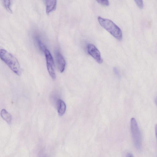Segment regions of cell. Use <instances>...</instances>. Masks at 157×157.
<instances>
[{
	"label": "cell",
	"instance_id": "obj_1",
	"mask_svg": "<svg viewBox=\"0 0 157 157\" xmlns=\"http://www.w3.org/2000/svg\"><path fill=\"white\" fill-rule=\"evenodd\" d=\"M0 57L14 73L18 75L22 73V69L17 59L13 54L4 49L0 51Z\"/></svg>",
	"mask_w": 157,
	"mask_h": 157
},
{
	"label": "cell",
	"instance_id": "obj_2",
	"mask_svg": "<svg viewBox=\"0 0 157 157\" xmlns=\"http://www.w3.org/2000/svg\"><path fill=\"white\" fill-rule=\"evenodd\" d=\"M98 20L101 26L113 37L119 41L122 40V35L121 29L112 21L100 17H99Z\"/></svg>",
	"mask_w": 157,
	"mask_h": 157
},
{
	"label": "cell",
	"instance_id": "obj_3",
	"mask_svg": "<svg viewBox=\"0 0 157 157\" xmlns=\"http://www.w3.org/2000/svg\"><path fill=\"white\" fill-rule=\"evenodd\" d=\"M130 129L132 136L135 147L138 150L141 148V138L140 130L136 119L131 118Z\"/></svg>",
	"mask_w": 157,
	"mask_h": 157
},
{
	"label": "cell",
	"instance_id": "obj_4",
	"mask_svg": "<svg viewBox=\"0 0 157 157\" xmlns=\"http://www.w3.org/2000/svg\"><path fill=\"white\" fill-rule=\"evenodd\" d=\"M44 53L45 54L48 71L51 78L55 80L56 78V75L55 71L53 58L48 49H46Z\"/></svg>",
	"mask_w": 157,
	"mask_h": 157
},
{
	"label": "cell",
	"instance_id": "obj_5",
	"mask_svg": "<svg viewBox=\"0 0 157 157\" xmlns=\"http://www.w3.org/2000/svg\"><path fill=\"white\" fill-rule=\"evenodd\" d=\"M88 53L99 64L103 62L101 53L98 49L93 45L88 44L87 46Z\"/></svg>",
	"mask_w": 157,
	"mask_h": 157
},
{
	"label": "cell",
	"instance_id": "obj_6",
	"mask_svg": "<svg viewBox=\"0 0 157 157\" xmlns=\"http://www.w3.org/2000/svg\"><path fill=\"white\" fill-rule=\"evenodd\" d=\"M57 63L58 69L61 73L63 72L65 69L66 61L63 56L58 51L56 54Z\"/></svg>",
	"mask_w": 157,
	"mask_h": 157
},
{
	"label": "cell",
	"instance_id": "obj_7",
	"mask_svg": "<svg viewBox=\"0 0 157 157\" xmlns=\"http://www.w3.org/2000/svg\"><path fill=\"white\" fill-rule=\"evenodd\" d=\"M46 12L48 15L52 12L54 10L56 7L57 1H45Z\"/></svg>",
	"mask_w": 157,
	"mask_h": 157
},
{
	"label": "cell",
	"instance_id": "obj_8",
	"mask_svg": "<svg viewBox=\"0 0 157 157\" xmlns=\"http://www.w3.org/2000/svg\"><path fill=\"white\" fill-rule=\"evenodd\" d=\"M66 106L64 102L61 99L57 101V111L60 116H62L65 114Z\"/></svg>",
	"mask_w": 157,
	"mask_h": 157
},
{
	"label": "cell",
	"instance_id": "obj_9",
	"mask_svg": "<svg viewBox=\"0 0 157 157\" xmlns=\"http://www.w3.org/2000/svg\"><path fill=\"white\" fill-rule=\"evenodd\" d=\"M1 114L2 118L9 124H11L12 119L11 115L4 109L1 111Z\"/></svg>",
	"mask_w": 157,
	"mask_h": 157
},
{
	"label": "cell",
	"instance_id": "obj_10",
	"mask_svg": "<svg viewBox=\"0 0 157 157\" xmlns=\"http://www.w3.org/2000/svg\"><path fill=\"white\" fill-rule=\"evenodd\" d=\"M36 40L39 49L44 52L45 50L47 49L46 46L43 43L38 37H37L36 38Z\"/></svg>",
	"mask_w": 157,
	"mask_h": 157
},
{
	"label": "cell",
	"instance_id": "obj_11",
	"mask_svg": "<svg viewBox=\"0 0 157 157\" xmlns=\"http://www.w3.org/2000/svg\"><path fill=\"white\" fill-rule=\"evenodd\" d=\"M3 3L5 8L8 12L12 13L13 11L11 8V2L10 1H3Z\"/></svg>",
	"mask_w": 157,
	"mask_h": 157
},
{
	"label": "cell",
	"instance_id": "obj_12",
	"mask_svg": "<svg viewBox=\"0 0 157 157\" xmlns=\"http://www.w3.org/2000/svg\"><path fill=\"white\" fill-rule=\"evenodd\" d=\"M135 2L139 8L142 9L143 8L144 5L143 1L139 0V1H135Z\"/></svg>",
	"mask_w": 157,
	"mask_h": 157
},
{
	"label": "cell",
	"instance_id": "obj_13",
	"mask_svg": "<svg viewBox=\"0 0 157 157\" xmlns=\"http://www.w3.org/2000/svg\"><path fill=\"white\" fill-rule=\"evenodd\" d=\"M97 2L100 5L104 6H108L109 5V2L108 1H97Z\"/></svg>",
	"mask_w": 157,
	"mask_h": 157
},
{
	"label": "cell",
	"instance_id": "obj_14",
	"mask_svg": "<svg viewBox=\"0 0 157 157\" xmlns=\"http://www.w3.org/2000/svg\"><path fill=\"white\" fill-rule=\"evenodd\" d=\"M113 70H114V71L115 73V74L117 76L119 77L120 75H119V71H118L117 68H116L115 67L114 68Z\"/></svg>",
	"mask_w": 157,
	"mask_h": 157
},
{
	"label": "cell",
	"instance_id": "obj_15",
	"mask_svg": "<svg viewBox=\"0 0 157 157\" xmlns=\"http://www.w3.org/2000/svg\"><path fill=\"white\" fill-rule=\"evenodd\" d=\"M155 136L157 141V124L155 126Z\"/></svg>",
	"mask_w": 157,
	"mask_h": 157
},
{
	"label": "cell",
	"instance_id": "obj_16",
	"mask_svg": "<svg viewBox=\"0 0 157 157\" xmlns=\"http://www.w3.org/2000/svg\"><path fill=\"white\" fill-rule=\"evenodd\" d=\"M126 157H134L133 155L131 153H128L127 154Z\"/></svg>",
	"mask_w": 157,
	"mask_h": 157
},
{
	"label": "cell",
	"instance_id": "obj_17",
	"mask_svg": "<svg viewBox=\"0 0 157 157\" xmlns=\"http://www.w3.org/2000/svg\"><path fill=\"white\" fill-rule=\"evenodd\" d=\"M155 103L157 105V98L155 100Z\"/></svg>",
	"mask_w": 157,
	"mask_h": 157
},
{
	"label": "cell",
	"instance_id": "obj_18",
	"mask_svg": "<svg viewBox=\"0 0 157 157\" xmlns=\"http://www.w3.org/2000/svg\"></svg>",
	"mask_w": 157,
	"mask_h": 157
}]
</instances>
